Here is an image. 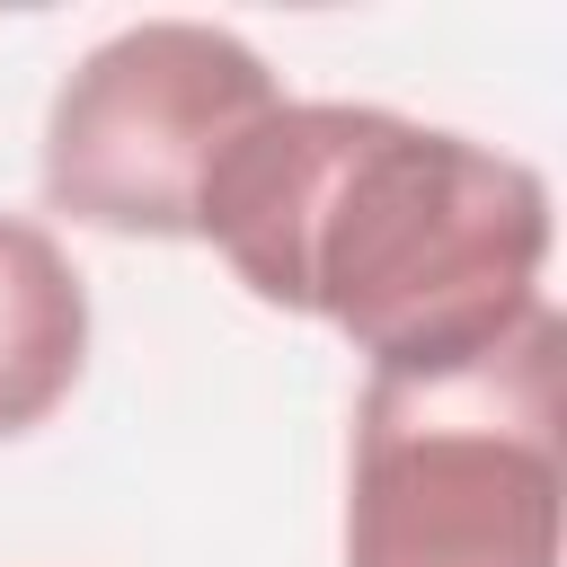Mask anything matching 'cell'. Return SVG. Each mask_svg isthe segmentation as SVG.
<instances>
[{"mask_svg": "<svg viewBox=\"0 0 567 567\" xmlns=\"http://www.w3.org/2000/svg\"><path fill=\"white\" fill-rule=\"evenodd\" d=\"M195 239L372 372H443L540 310L549 186L532 159L399 106L284 97L204 177Z\"/></svg>", "mask_w": 567, "mask_h": 567, "instance_id": "6da1fadb", "label": "cell"}, {"mask_svg": "<svg viewBox=\"0 0 567 567\" xmlns=\"http://www.w3.org/2000/svg\"><path fill=\"white\" fill-rule=\"evenodd\" d=\"M567 319L443 372H372L346 443V567H558Z\"/></svg>", "mask_w": 567, "mask_h": 567, "instance_id": "7a4b0ae2", "label": "cell"}, {"mask_svg": "<svg viewBox=\"0 0 567 567\" xmlns=\"http://www.w3.org/2000/svg\"><path fill=\"white\" fill-rule=\"evenodd\" d=\"M275 106L284 89L248 35L204 18H142L62 71L35 159L44 213L106 239H195L204 177Z\"/></svg>", "mask_w": 567, "mask_h": 567, "instance_id": "3957f363", "label": "cell"}, {"mask_svg": "<svg viewBox=\"0 0 567 567\" xmlns=\"http://www.w3.org/2000/svg\"><path fill=\"white\" fill-rule=\"evenodd\" d=\"M89 363V292L44 221L0 213V443L35 434Z\"/></svg>", "mask_w": 567, "mask_h": 567, "instance_id": "277c9868", "label": "cell"}]
</instances>
